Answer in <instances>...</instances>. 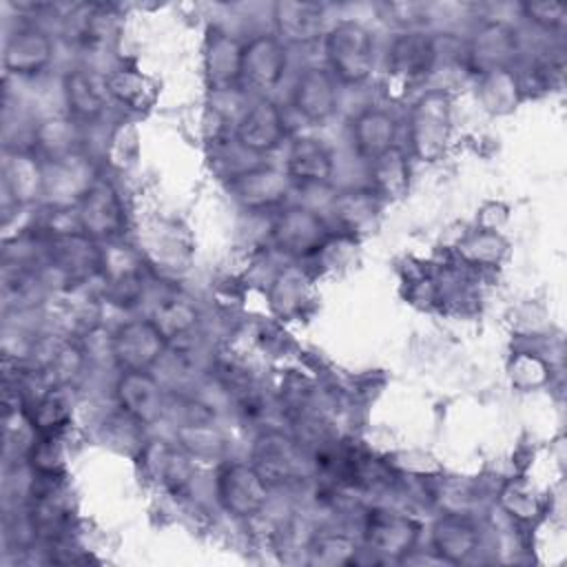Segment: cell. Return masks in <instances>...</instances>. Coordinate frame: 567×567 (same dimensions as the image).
I'll use <instances>...</instances> for the list:
<instances>
[{
	"mask_svg": "<svg viewBox=\"0 0 567 567\" xmlns=\"http://www.w3.org/2000/svg\"><path fill=\"white\" fill-rule=\"evenodd\" d=\"M140 458L151 478L164 487H179L188 481V454L166 441H151L140 447Z\"/></svg>",
	"mask_w": 567,
	"mask_h": 567,
	"instance_id": "44dd1931",
	"label": "cell"
},
{
	"mask_svg": "<svg viewBox=\"0 0 567 567\" xmlns=\"http://www.w3.org/2000/svg\"><path fill=\"white\" fill-rule=\"evenodd\" d=\"M436 40L423 31L399 33L388 49V78L401 89L423 82L436 66Z\"/></svg>",
	"mask_w": 567,
	"mask_h": 567,
	"instance_id": "277c9868",
	"label": "cell"
},
{
	"mask_svg": "<svg viewBox=\"0 0 567 567\" xmlns=\"http://www.w3.org/2000/svg\"><path fill=\"white\" fill-rule=\"evenodd\" d=\"M35 146L49 162H60L78 155L80 135L69 120H49L35 131Z\"/></svg>",
	"mask_w": 567,
	"mask_h": 567,
	"instance_id": "83f0119b",
	"label": "cell"
},
{
	"mask_svg": "<svg viewBox=\"0 0 567 567\" xmlns=\"http://www.w3.org/2000/svg\"><path fill=\"white\" fill-rule=\"evenodd\" d=\"M332 166L334 164L330 148L315 137L295 140L286 159V173L290 182H299L303 186L328 182L332 175Z\"/></svg>",
	"mask_w": 567,
	"mask_h": 567,
	"instance_id": "ffe728a7",
	"label": "cell"
},
{
	"mask_svg": "<svg viewBox=\"0 0 567 567\" xmlns=\"http://www.w3.org/2000/svg\"><path fill=\"white\" fill-rule=\"evenodd\" d=\"M106 93H111L117 102L126 104L128 109H146L153 102V86L151 82L133 69H117L104 80Z\"/></svg>",
	"mask_w": 567,
	"mask_h": 567,
	"instance_id": "f546056e",
	"label": "cell"
},
{
	"mask_svg": "<svg viewBox=\"0 0 567 567\" xmlns=\"http://www.w3.org/2000/svg\"><path fill=\"white\" fill-rule=\"evenodd\" d=\"M286 71V47L277 35H255L241 47L239 82L255 91L272 89Z\"/></svg>",
	"mask_w": 567,
	"mask_h": 567,
	"instance_id": "30bf717a",
	"label": "cell"
},
{
	"mask_svg": "<svg viewBox=\"0 0 567 567\" xmlns=\"http://www.w3.org/2000/svg\"><path fill=\"white\" fill-rule=\"evenodd\" d=\"M270 235L279 250L303 257L317 252L326 244L328 224L319 213L303 206H292L275 217Z\"/></svg>",
	"mask_w": 567,
	"mask_h": 567,
	"instance_id": "8992f818",
	"label": "cell"
},
{
	"mask_svg": "<svg viewBox=\"0 0 567 567\" xmlns=\"http://www.w3.org/2000/svg\"><path fill=\"white\" fill-rule=\"evenodd\" d=\"M323 7L317 2H277L272 18L281 42L306 44L323 33Z\"/></svg>",
	"mask_w": 567,
	"mask_h": 567,
	"instance_id": "d6986e66",
	"label": "cell"
},
{
	"mask_svg": "<svg viewBox=\"0 0 567 567\" xmlns=\"http://www.w3.org/2000/svg\"><path fill=\"white\" fill-rule=\"evenodd\" d=\"M315 565H346L354 560L357 545L343 534H321L308 547Z\"/></svg>",
	"mask_w": 567,
	"mask_h": 567,
	"instance_id": "1f68e13d",
	"label": "cell"
},
{
	"mask_svg": "<svg viewBox=\"0 0 567 567\" xmlns=\"http://www.w3.org/2000/svg\"><path fill=\"white\" fill-rule=\"evenodd\" d=\"M476 527L461 514H445L432 529V547L447 563H458L467 558L476 549Z\"/></svg>",
	"mask_w": 567,
	"mask_h": 567,
	"instance_id": "603a6c76",
	"label": "cell"
},
{
	"mask_svg": "<svg viewBox=\"0 0 567 567\" xmlns=\"http://www.w3.org/2000/svg\"><path fill=\"white\" fill-rule=\"evenodd\" d=\"M394 137H396V124L388 111L368 109L359 113L352 122V144L368 159L392 148Z\"/></svg>",
	"mask_w": 567,
	"mask_h": 567,
	"instance_id": "7402d4cb",
	"label": "cell"
},
{
	"mask_svg": "<svg viewBox=\"0 0 567 567\" xmlns=\"http://www.w3.org/2000/svg\"><path fill=\"white\" fill-rule=\"evenodd\" d=\"M100 272L111 295L124 303L140 297L144 290V264L128 246L111 241L100 250Z\"/></svg>",
	"mask_w": 567,
	"mask_h": 567,
	"instance_id": "5bb4252c",
	"label": "cell"
},
{
	"mask_svg": "<svg viewBox=\"0 0 567 567\" xmlns=\"http://www.w3.org/2000/svg\"><path fill=\"white\" fill-rule=\"evenodd\" d=\"M166 337L151 319H133L117 328L111 354L122 370H148L166 350Z\"/></svg>",
	"mask_w": 567,
	"mask_h": 567,
	"instance_id": "ba28073f",
	"label": "cell"
},
{
	"mask_svg": "<svg viewBox=\"0 0 567 567\" xmlns=\"http://www.w3.org/2000/svg\"><path fill=\"white\" fill-rule=\"evenodd\" d=\"M250 465L270 485H288L303 476L306 463L299 445L279 430H266L255 439Z\"/></svg>",
	"mask_w": 567,
	"mask_h": 567,
	"instance_id": "3957f363",
	"label": "cell"
},
{
	"mask_svg": "<svg viewBox=\"0 0 567 567\" xmlns=\"http://www.w3.org/2000/svg\"><path fill=\"white\" fill-rule=\"evenodd\" d=\"M49 259L62 275L73 279L100 270V248L80 228L55 233L49 244Z\"/></svg>",
	"mask_w": 567,
	"mask_h": 567,
	"instance_id": "2e32d148",
	"label": "cell"
},
{
	"mask_svg": "<svg viewBox=\"0 0 567 567\" xmlns=\"http://www.w3.org/2000/svg\"><path fill=\"white\" fill-rule=\"evenodd\" d=\"M450 137V100L441 89L423 93L408 115V140L412 153L423 162L443 155Z\"/></svg>",
	"mask_w": 567,
	"mask_h": 567,
	"instance_id": "7a4b0ae2",
	"label": "cell"
},
{
	"mask_svg": "<svg viewBox=\"0 0 567 567\" xmlns=\"http://www.w3.org/2000/svg\"><path fill=\"white\" fill-rule=\"evenodd\" d=\"M241 47L224 31H213L206 47V73L215 89H230L239 82Z\"/></svg>",
	"mask_w": 567,
	"mask_h": 567,
	"instance_id": "cb8c5ba5",
	"label": "cell"
},
{
	"mask_svg": "<svg viewBox=\"0 0 567 567\" xmlns=\"http://www.w3.org/2000/svg\"><path fill=\"white\" fill-rule=\"evenodd\" d=\"M328 71L346 84L363 82L374 64V42L370 31L354 22L341 20L326 33Z\"/></svg>",
	"mask_w": 567,
	"mask_h": 567,
	"instance_id": "6da1fadb",
	"label": "cell"
},
{
	"mask_svg": "<svg viewBox=\"0 0 567 567\" xmlns=\"http://www.w3.org/2000/svg\"><path fill=\"white\" fill-rule=\"evenodd\" d=\"M115 394L122 412L140 423H151L164 408L159 385L148 370H124L115 385Z\"/></svg>",
	"mask_w": 567,
	"mask_h": 567,
	"instance_id": "e0dca14e",
	"label": "cell"
},
{
	"mask_svg": "<svg viewBox=\"0 0 567 567\" xmlns=\"http://www.w3.org/2000/svg\"><path fill=\"white\" fill-rule=\"evenodd\" d=\"M69 416H71V405L66 394L58 388L55 390L51 388L35 403V410L31 414V425L44 436H53L66 425Z\"/></svg>",
	"mask_w": 567,
	"mask_h": 567,
	"instance_id": "4dcf8cb0",
	"label": "cell"
},
{
	"mask_svg": "<svg viewBox=\"0 0 567 567\" xmlns=\"http://www.w3.org/2000/svg\"><path fill=\"white\" fill-rule=\"evenodd\" d=\"M217 498L233 516L257 514L268 498V485L250 463H226L217 474Z\"/></svg>",
	"mask_w": 567,
	"mask_h": 567,
	"instance_id": "52a82bcc",
	"label": "cell"
},
{
	"mask_svg": "<svg viewBox=\"0 0 567 567\" xmlns=\"http://www.w3.org/2000/svg\"><path fill=\"white\" fill-rule=\"evenodd\" d=\"M106 84L86 69H73L64 78V97L73 120H95L104 109Z\"/></svg>",
	"mask_w": 567,
	"mask_h": 567,
	"instance_id": "d4e9b609",
	"label": "cell"
},
{
	"mask_svg": "<svg viewBox=\"0 0 567 567\" xmlns=\"http://www.w3.org/2000/svg\"><path fill=\"white\" fill-rule=\"evenodd\" d=\"M410 182V168L405 153L396 146L370 159V190L377 197H401Z\"/></svg>",
	"mask_w": 567,
	"mask_h": 567,
	"instance_id": "484cf974",
	"label": "cell"
},
{
	"mask_svg": "<svg viewBox=\"0 0 567 567\" xmlns=\"http://www.w3.org/2000/svg\"><path fill=\"white\" fill-rule=\"evenodd\" d=\"M290 186V177L286 171L275 166H252L233 175L230 193L235 199L252 210L270 208L279 204Z\"/></svg>",
	"mask_w": 567,
	"mask_h": 567,
	"instance_id": "4fadbf2b",
	"label": "cell"
},
{
	"mask_svg": "<svg viewBox=\"0 0 567 567\" xmlns=\"http://www.w3.org/2000/svg\"><path fill=\"white\" fill-rule=\"evenodd\" d=\"M523 13L543 29H558L567 18V9L560 2H527L523 4Z\"/></svg>",
	"mask_w": 567,
	"mask_h": 567,
	"instance_id": "836d02e7",
	"label": "cell"
},
{
	"mask_svg": "<svg viewBox=\"0 0 567 567\" xmlns=\"http://www.w3.org/2000/svg\"><path fill=\"white\" fill-rule=\"evenodd\" d=\"M295 109L310 122H323L337 106V80L326 66H310L299 73L292 86Z\"/></svg>",
	"mask_w": 567,
	"mask_h": 567,
	"instance_id": "9a60e30c",
	"label": "cell"
},
{
	"mask_svg": "<svg viewBox=\"0 0 567 567\" xmlns=\"http://www.w3.org/2000/svg\"><path fill=\"white\" fill-rule=\"evenodd\" d=\"M377 195L368 190H346L332 204L337 224L346 230H365L377 215Z\"/></svg>",
	"mask_w": 567,
	"mask_h": 567,
	"instance_id": "f1b7e54d",
	"label": "cell"
},
{
	"mask_svg": "<svg viewBox=\"0 0 567 567\" xmlns=\"http://www.w3.org/2000/svg\"><path fill=\"white\" fill-rule=\"evenodd\" d=\"M159 332L166 337V341H173L177 337L188 334L195 323H197V310L195 306L184 299L177 292H166L162 295V299L155 303L151 317H148Z\"/></svg>",
	"mask_w": 567,
	"mask_h": 567,
	"instance_id": "4316f807",
	"label": "cell"
},
{
	"mask_svg": "<svg viewBox=\"0 0 567 567\" xmlns=\"http://www.w3.org/2000/svg\"><path fill=\"white\" fill-rule=\"evenodd\" d=\"M518 38L516 31L505 22H485L476 29L467 47V62L476 73L505 71L516 58Z\"/></svg>",
	"mask_w": 567,
	"mask_h": 567,
	"instance_id": "8fae6325",
	"label": "cell"
},
{
	"mask_svg": "<svg viewBox=\"0 0 567 567\" xmlns=\"http://www.w3.org/2000/svg\"><path fill=\"white\" fill-rule=\"evenodd\" d=\"M383 9H385V18L392 20L394 24L403 27L405 31H419V27L423 22H427V7L425 4L392 2V4H383Z\"/></svg>",
	"mask_w": 567,
	"mask_h": 567,
	"instance_id": "d6a6232c",
	"label": "cell"
},
{
	"mask_svg": "<svg viewBox=\"0 0 567 567\" xmlns=\"http://www.w3.org/2000/svg\"><path fill=\"white\" fill-rule=\"evenodd\" d=\"M75 226L91 239L113 241L124 228V208L115 188L104 179H93L78 199Z\"/></svg>",
	"mask_w": 567,
	"mask_h": 567,
	"instance_id": "5b68a950",
	"label": "cell"
},
{
	"mask_svg": "<svg viewBox=\"0 0 567 567\" xmlns=\"http://www.w3.org/2000/svg\"><path fill=\"white\" fill-rule=\"evenodd\" d=\"M53 53L51 38L38 27H20L4 49V66L20 75H31L42 71Z\"/></svg>",
	"mask_w": 567,
	"mask_h": 567,
	"instance_id": "ac0fdd59",
	"label": "cell"
},
{
	"mask_svg": "<svg viewBox=\"0 0 567 567\" xmlns=\"http://www.w3.org/2000/svg\"><path fill=\"white\" fill-rule=\"evenodd\" d=\"M286 137V120L272 100H257L237 122V142L252 153H268Z\"/></svg>",
	"mask_w": 567,
	"mask_h": 567,
	"instance_id": "7c38bea8",
	"label": "cell"
},
{
	"mask_svg": "<svg viewBox=\"0 0 567 567\" xmlns=\"http://www.w3.org/2000/svg\"><path fill=\"white\" fill-rule=\"evenodd\" d=\"M419 536V525L392 509H370L363 523V538L368 549L385 558H401L408 554Z\"/></svg>",
	"mask_w": 567,
	"mask_h": 567,
	"instance_id": "9c48e42d",
	"label": "cell"
}]
</instances>
